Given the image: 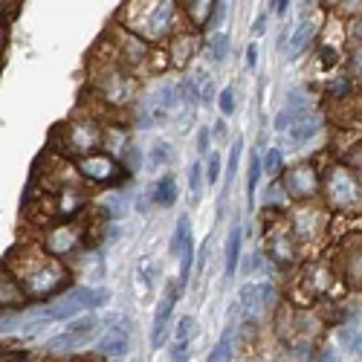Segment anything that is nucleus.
<instances>
[{"mask_svg": "<svg viewBox=\"0 0 362 362\" xmlns=\"http://www.w3.org/2000/svg\"><path fill=\"white\" fill-rule=\"evenodd\" d=\"M4 267L18 281L21 293L26 296V301L52 298V296L62 293L73 279L70 267L64 261L47 255L41 250V244H23V240L6 252Z\"/></svg>", "mask_w": 362, "mask_h": 362, "instance_id": "1", "label": "nucleus"}, {"mask_svg": "<svg viewBox=\"0 0 362 362\" xmlns=\"http://www.w3.org/2000/svg\"><path fill=\"white\" fill-rule=\"evenodd\" d=\"M119 21L131 35L139 41H163L174 35V21H177V4L171 0H154V4H125L119 12Z\"/></svg>", "mask_w": 362, "mask_h": 362, "instance_id": "2", "label": "nucleus"}, {"mask_svg": "<svg viewBox=\"0 0 362 362\" xmlns=\"http://www.w3.org/2000/svg\"><path fill=\"white\" fill-rule=\"evenodd\" d=\"M105 142V131L96 122L93 116H84V119H67V122L55 125L49 134V145L52 151H58L62 157H90L96 154Z\"/></svg>", "mask_w": 362, "mask_h": 362, "instance_id": "3", "label": "nucleus"}, {"mask_svg": "<svg viewBox=\"0 0 362 362\" xmlns=\"http://www.w3.org/2000/svg\"><path fill=\"white\" fill-rule=\"evenodd\" d=\"M319 192L325 194L327 209H334V212L351 215V212H359L362 209V183L354 177V171L348 165H342V163L325 168Z\"/></svg>", "mask_w": 362, "mask_h": 362, "instance_id": "4", "label": "nucleus"}, {"mask_svg": "<svg viewBox=\"0 0 362 362\" xmlns=\"http://www.w3.org/2000/svg\"><path fill=\"white\" fill-rule=\"evenodd\" d=\"M134 78L122 70V67H116L113 58H105V62H99L96 67V76H93V90L99 93L102 102L107 105H116V107H122L131 102L134 96Z\"/></svg>", "mask_w": 362, "mask_h": 362, "instance_id": "5", "label": "nucleus"}, {"mask_svg": "<svg viewBox=\"0 0 362 362\" xmlns=\"http://www.w3.org/2000/svg\"><path fill=\"white\" fill-rule=\"evenodd\" d=\"M87 244V226L81 218H73V221H62L44 232L41 238V250L58 261H64L70 255H76L81 247Z\"/></svg>", "mask_w": 362, "mask_h": 362, "instance_id": "6", "label": "nucleus"}, {"mask_svg": "<svg viewBox=\"0 0 362 362\" xmlns=\"http://www.w3.org/2000/svg\"><path fill=\"white\" fill-rule=\"evenodd\" d=\"M105 301H107V290H102V287H73L58 301H52L47 310H49L52 322H62V319H73L84 310H96Z\"/></svg>", "mask_w": 362, "mask_h": 362, "instance_id": "7", "label": "nucleus"}, {"mask_svg": "<svg viewBox=\"0 0 362 362\" xmlns=\"http://www.w3.org/2000/svg\"><path fill=\"white\" fill-rule=\"evenodd\" d=\"M76 171L93 186H116L128 177V171H122V163L113 160L110 154H105V151H96V154L78 160Z\"/></svg>", "mask_w": 362, "mask_h": 362, "instance_id": "8", "label": "nucleus"}, {"mask_svg": "<svg viewBox=\"0 0 362 362\" xmlns=\"http://www.w3.org/2000/svg\"><path fill=\"white\" fill-rule=\"evenodd\" d=\"M327 229V209L316 206V203H301L290 212V232L296 240H319Z\"/></svg>", "mask_w": 362, "mask_h": 362, "instance_id": "9", "label": "nucleus"}, {"mask_svg": "<svg viewBox=\"0 0 362 362\" xmlns=\"http://www.w3.org/2000/svg\"><path fill=\"white\" fill-rule=\"evenodd\" d=\"M281 189L293 200H298V203H310L319 194V189H322V174L316 171L313 163H298V165H293V168L284 171Z\"/></svg>", "mask_w": 362, "mask_h": 362, "instance_id": "10", "label": "nucleus"}, {"mask_svg": "<svg viewBox=\"0 0 362 362\" xmlns=\"http://www.w3.org/2000/svg\"><path fill=\"white\" fill-rule=\"evenodd\" d=\"M96 327H99L96 316H87V319H81V322L70 325V330H62V334H58V337L47 339L44 351H47L49 356H70V354L81 351V348H84L90 339H93Z\"/></svg>", "mask_w": 362, "mask_h": 362, "instance_id": "11", "label": "nucleus"}, {"mask_svg": "<svg viewBox=\"0 0 362 362\" xmlns=\"http://www.w3.org/2000/svg\"><path fill=\"white\" fill-rule=\"evenodd\" d=\"M279 301V290L273 284H250L240 293V308H244L247 319H258L264 310H269Z\"/></svg>", "mask_w": 362, "mask_h": 362, "instance_id": "12", "label": "nucleus"}, {"mask_svg": "<svg viewBox=\"0 0 362 362\" xmlns=\"http://www.w3.org/2000/svg\"><path fill=\"white\" fill-rule=\"evenodd\" d=\"M177 298H180V287L174 281V284L165 287V296L160 298V305H157L154 327H151V348H163V342H165V322L171 319V310L177 305Z\"/></svg>", "mask_w": 362, "mask_h": 362, "instance_id": "13", "label": "nucleus"}, {"mask_svg": "<svg viewBox=\"0 0 362 362\" xmlns=\"http://www.w3.org/2000/svg\"><path fill=\"white\" fill-rule=\"evenodd\" d=\"M339 267H342V279L351 287H362V235H356V240H348L342 247Z\"/></svg>", "mask_w": 362, "mask_h": 362, "instance_id": "14", "label": "nucleus"}, {"mask_svg": "<svg viewBox=\"0 0 362 362\" xmlns=\"http://www.w3.org/2000/svg\"><path fill=\"white\" fill-rule=\"evenodd\" d=\"M197 47H200V38H197V33H192V29H189V33H174L171 44H168V62L183 70L194 58Z\"/></svg>", "mask_w": 362, "mask_h": 362, "instance_id": "15", "label": "nucleus"}, {"mask_svg": "<svg viewBox=\"0 0 362 362\" xmlns=\"http://www.w3.org/2000/svg\"><path fill=\"white\" fill-rule=\"evenodd\" d=\"M267 250H269V258L281 267H290L298 261V252H296V238L290 229H276L267 240Z\"/></svg>", "mask_w": 362, "mask_h": 362, "instance_id": "16", "label": "nucleus"}, {"mask_svg": "<svg viewBox=\"0 0 362 362\" xmlns=\"http://www.w3.org/2000/svg\"><path fill=\"white\" fill-rule=\"evenodd\" d=\"M23 305H26V296L21 293V287L12 279L9 269L0 264V313H4V310H18Z\"/></svg>", "mask_w": 362, "mask_h": 362, "instance_id": "17", "label": "nucleus"}, {"mask_svg": "<svg viewBox=\"0 0 362 362\" xmlns=\"http://www.w3.org/2000/svg\"><path fill=\"white\" fill-rule=\"evenodd\" d=\"M128 345H131V337H128V330L125 327H110L107 334L102 337V342H99V354L102 356H125L128 354Z\"/></svg>", "mask_w": 362, "mask_h": 362, "instance_id": "18", "label": "nucleus"}, {"mask_svg": "<svg viewBox=\"0 0 362 362\" xmlns=\"http://www.w3.org/2000/svg\"><path fill=\"white\" fill-rule=\"evenodd\" d=\"M212 9H215V4H209V0H192V4H183V15L192 26V33L209 26V21H212Z\"/></svg>", "mask_w": 362, "mask_h": 362, "instance_id": "19", "label": "nucleus"}, {"mask_svg": "<svg viewBox=\"0 0 362 362\" xmlns=\"http://www.w3.org/2000/svg\"><path fill=\"white\" fill-rule=\"evenodd\" d=\"M313 33H316V23L313 21H298V26L293 29V35L287 41V58H298V52L310 44Z\"/></svg>", "mask_w": 362, "mask_h": 362, "instance_id": "20", "label": "nucleus"}, {"mask_svg": "<svg viewBox=\"0 0 362 362\" xmlns=\"http://www.w3.org/2000/svg\"><path fill=\"white\" fill-rule=\"evenodd\" d=\"M319 131H322L319 116H298L296 122L290 125V139L293 142H310Z\"/></svg>", "mask_w": 362, "mask_h": 362, "instance_id": "21", "label": "nucleus"}, {"mask_svg": "<svg viewBox=\"0 0 362 362\" xmlns=\"http://www.w3.org/2000/svg\"><path fill=\"white\" fill-rule=\"evenodd\" d=\"M305 284L316 293H327L330 284H334V276H330V269L325 264H308L305 267Z\"/></svg>", "mask_w": 362, "mask_h": 362, "instance_id": "22", "label": "nucleus"}, {"mask_svg": "<svg viewBox=\"0 0 362 362\" xmlns=\"http://www.w3.org/2000/svg\"><path fill=\"white\" fill-rule=\"evenodd\" d=\"M240 240H244V232L240 226H232L229 240H226V279H232L238 273V261H240Z\"/></svg>", "mask_w": 362, "mask_h": 362, "instance_id": "23", "label": "nucleus"}, {"mask_svg": "<svg viewBox=\"0 0 362 362\" xmlns=\"http://www.w3.org/2000/svg\"><path fill=\"white\" fill-rule=\"evenodd\" d=\"M232 351H235V330L229 327L226 334L218 339V345L212 348V354H209L206 362H232Z\"/></svg>", "mask_w": 362, "mask_h": 362, "instance_id": "24", "label": "nucleus"}, {"mask_svg": "<svg viewBox=\"0 0 362 362\" xmlns=\"http://www.w3.org/2000/svg\"><path fill=\"white\" fill-rule=\"evenodd\" d=\"M154 203L165 206V209L177 203V183H174V177H163L160 183L154 186Z\"/></svg>", "mask_w": 362, "mask_h": 362, "instance_id": "25", "label": "nucleus"}, {"mask_svg": "<svg viewBox=\"0 0 362 362\" xmlns=\"http://www.w3.org/2000/svg\"><path fill=\"white\" fill-rule=\"evenodd\" d=\"M125 209H128V197L125 192H110L105 200H102V212L107 218H122L125 215Z\"/></svg>", "mask_w": 362, "mask_h": 362, "instance_id": "26", "label": "nucleus"}, {"mask_svg": "<svg viewBox=\"0 0 362 362\" xmlns=\"http://www.w3.org/2000/svg\"><path fill=\"white\" fill-rule=\"evenodd\" d=\"M261 174H264V168H261V157L258 154H252V160H250V177H247V203L250 206H255V189H258V180H261Z\"/></svg>", "mask_w": 362, "mask_h": 362, "instance_id": "27", "label": "nucleus"}, {"mask_svg": "<svg viewBox=\"0 0 362 362\" xmlns=\"http://www.w3.org/2000/svg\"><path fill=\"white\" fill-rule=\"evenodd\" d=\"M148 163H151V168H160V165L171 163V145L168 142H154V145H151Z\"/></svg>", "mask_w": 362, "mask_h": 362, "instance_id": "28", "label": "nucleus"}, {"mask_svg": "<svg viewBox=\"0 0 362 362\" xmlns=\"http://www.w3.org/2000/svg\"><path fill=\"white\" fill-rule=\"evenodd\" d=\"M226 52H229V38L223 33H215L209 38V58H212V62H223Z\"/></svg>", "mask_w": 362, "mask_h": 362, "instance_id": "29", "label": "nucleus"}, {"mask_svg": "<svg viewBox=\"0 0 362 362\" xmlns=\"http://www.w3.org/2000/svg\"><path fill=\"white\" fill-rule=\"evenodd\" d=\"M194 330H197V319L194 316H183V319H180L177 322V342H186L189 345V339L194 337Z\"/></svg>", "mask_w": 362, "mask_h": 362, "instance_id": "30", "label": "nucleus"}, {"mask_svg": "<svg viewBox=\"0 0 362 362\" xmlns=\"http://www.w3.org/2000/svg\"><path fill=\"white\" fill-rule=\"evenodd\" d=\"M261 168H264L267 174H273V177H276V174L281 171V151H279V148L267 151V157L261 160Z\"/></svg>", "mask_w": 362, "mask_h": 362, "instance_id": "31", "label": "nucleus"}, {"mask_svg": "<svg viewBox=\"0 0 362 362\" xmlns=\"http://www.w3.org/2000/svg\"><path fill=\"white\" fill-rule=\"evenodd\" d=\"M136 276H139L142 287H154V261H151V258H142L139 267H136Z\"/></svg>", "mask_w": 362, "mask_h": 362, "instance_id": "32", "label": "nucleus"}, {"mask_svg": "<svg viewBox=\"0 0 362 362\" xmlns=\"http://www.w3.org/2000/svg\"><path fill=\"white\" fill-rule=\"evenodd\" d=\"M200 186H203V165H200V163H194V165L189 168V189H192V200H197V197H200Z\"/></svg>", "mask_w": 362, "mask_h": 362, "instance_id": "33", "label": "nucleus"}, {"mask_svg": "<svg viewBox=\"0 0 362 362\" xmlns=\"http://www.w3.org/2000/svg\"><path fill=\"white\" fill-rule=\"evenodd\" d=\"M218 105H221V113H223V116H232V113H235V90H232V87H223V90H221Z\"/></svg>", "mask_w": 362, "mask_h": 362, "instance_id": "34", "label": "nucleus"}, {"mask_svg": "<svg viewBox=\"0 0 362 362\" xmlns=\"http://www.w3.org/2000/svg\"><path fill=\"white\" fill-rule=\"evenodd\" d=\"M348 168L354 171V177L362 183V145H354L351 154H348Z\"/></svg>", "mask_w": 362, "mask_h": 362, "instance_id": "35", "label": "nucleus"}, {"mask_svg": "<svg viewBox=\"0 0 362 362\" xmlns=\"http://www.w3.org/2000/svg\"><path fill=\"white\" fill-rule=\"evenodd\" d=\"M240 151H244V139H235L232 142V151H229V165H226V171H229V177H235V171H238V163H240Z\"/></svg>", "mask_w": 362, "mask_h": 362, "instance_id": "36", "label": "nucleus"}, {"mask_svg": "<svg viewBox=\"0 0 362 362\" xmlns=\"http://www.w3.org/2000/svg\"><path fill=\"white\" fill-rule=\"evenodd\" d=\"M319 62H322V67H334V64L339 62V55H337V47L325 44V47L319 49Z\"/></svg>", "mask_w": 362, "mask_h": 362, "instance_id": "37", "label": "nucleus"}, {"mask_svg": "<svg viewBox=\"0 0 362 362\" xmlns=\"http://www.w3.org/2000/svg\"><path fill=\"white\" fill-rule=\"evenodd\" d=\"M206 177H209V183H218V177H221V157L215 154H209V168H206Z\"/></svg>", "mask_w": 362, "mask_h": 362, "instance_id": "38", "label": "nucleus"}, {"mask_svg": "<svg viewBox=\"0 0 362 362\" xmlns=\"http://www.w3.org/2000/svg\"><path fill=\"white\" fill-rule=\"evenodd\" d=\"M348 93H351V81L348 78H339V81L330 84V96L334 99H348Z\"/></svg>", "mask_w": 362, "mask_h": 362, "instance_id": "39", "label": "nucleus"}, {"mask_svg": "<svg viewBox=\"0 0 362 362\" xmlns=\"http://www.w3.org/2000/svg\"><path fill=\"white\" fill-rule=\"evenodd\" d=\"M339 339H342V345H348L351 351H359L362 348V339H359V334H356V330H342V334H339Z\"/></svg>", "mask_w": 362, "mask_h": 362, "instance_id": "40", "label": "nucleus"}, {"mask_svg": "<svg viewBox=\"0 0 362 362\" xmlns=\"http://www.w3.org/2000/svg\"><path fill=\"white\" fill-rule=\"evenodd\" d=\"M171 362H189V345L186 342H177L171 348Z\"/></svg>", "mask_w": 362, "mask_h": 362, "instance_id": "41", "label": "nucleus"}, {"mask_svg": "<svg viewBox=\"0 0 362 362\" xmlns=\"http://www.w3.org/2000/svg\"><path fill=\"white\" fill-rule=\"evenodd\" d=\"M348 35H351V41H354V44H362V18H356V21L351 23Z\"/></svg>", "mask_w": 362, "mask_h": 362, "instance_id": "42", "label": "nucleus"}, {"mask_svg": "<svg viewBox=\"0 0 362 362\" xmlns=\"http://www.w3.org/2000/svg\"><path fill=\"white\" fill-rule=\"evenodd\" d=\"M0 362H26V354H21V351H0Z\"/></svg>", "mask_w": 362, "mask_h": 362, "instance_id": "43", "label": "nucleus"}, {"mask_svg": "<svg viewBox=\"0 0 362 362\" xmlns=\"http://www.w3.org/2000/svg\"><path fill=\"white\" fill-rule=\"evenodd\" d=\"M6 35H9V23H6L4 15H0V55H4V49H6Z\"/></svg>", "mask_w": 362, "mask_h": 362, "instance_id": "44", "label": "nucleus"}, {"mask_svg": "<svg viewBox=\"0 0 362 362\" xmlns=\"http://www.w3.org/2000/svg\"><path fill=\"white\" fill-rule=\"evenodd\" d=\"M337 6L345 15H356V12H362V0H354V4H337Z\"/></svg>", "mask_w": 362, "mask_h": 362, "instance_id": "45", "label": "nucleus"}, {"mask_svg": "<svg viewBox=\"0 0 362 362\" xmlns=\"http://www.w3.org/2000/svg\"><path fill=\"white\" fill-rule=\"evenodd\" d=\"M197 142H200V145H197V151H200V154H206V151H209V128H203V131H200Z\"/></svg>", "mask_w": 362, "mask_h": 362, "instance_id": "46", "label": "nucleus"}, {"mask_svg": "<svg viewBox=\"0 0 362 362\" xmlns=\"http://www.w3.org/2000/svg\"><path fill=\"white\" fill-rule=\"evenodd\" d=\"M255 62H258V47H255V44H250V47H247V64L252 67Z\"/></svg>", "mask_w": 362, "mask_h": 362, "instance_id": "47", "label": "nucleus"}, {"mask_svg": "<svg viewBox=\"0 0 362 362\" xmlns=\"http://www.w3.org/2000/svg\"><path fill=\"white\" fill-rule=\"evenodd\" d=\"M319 362H337V354L330 348H325V351H319Z\"/></svg>", "mask_w": 362, "mask_h": 362, "instance_id": "48", "label": "nucleus"}, {"mask_svg": "<svg viewBox=\"0 0 362 362\" xmlns=\"http://www.w3.org/2000/svg\"><path fill=\"white\" fill-rule=\"evenodd\" d=\"M269 6H273V12H276V15H284L290 4H287V0H276V4H269Z\"/></svg>", "mask_w": 362, "mask_h": 362, "instance_id": "49", "label": "nucleus"}, {"mask_svg": "<svg viewBox=\"0 0 362 362\" xmlns=\"http://www.w3.org/2000/svg\"><path fill=\"white\" fill-rule=\"evenodd\" d=\"M264 23H267V18L261 15V18L255 21V26H252V29H255V35H261V33H264Z\"/></svg>", "mask_w": 362, "mask_h": 362, "instance_id": "50", "label": "nucleus"}, {"mask_svg": "<svg viewBox=\"0 0 362 362\" xmlns=\"http://www.w3.org/2000/svg\"><path fill=\"white\" fill-rule=\"evenodd\" d=\"M73 362H81V359H73Z\"/></svg>", "mask_w": 362, "mask_h": 362, "instance_id": "51", "label": "nucleus"}]
</instances>
